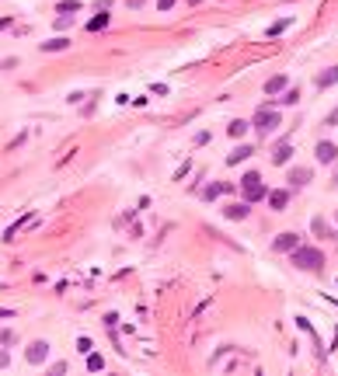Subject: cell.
<instances>
[{"label":"cell","mask_w":338,"mask_h":376,"mask_svg":"<svg viewBox=\"0 0 338 376\" xmlns=\"http://www.w3.org/2000/svg\"><path fill=\"white\" fill-rule=\"evenodd\" d=\"M289 254H293V265H296V269H304V272H317V269L324 265V254H321L317 247H304V244H296Z\"/></svg>","instance_id":"cell-1"},{"label":"cell","mask_w":338,"mask_h":376,"mask_svg":"<svg viewBox=\"0 0 338 376\" xmlns=\"http://www.w3.org/2000/svg\"><path fill=\"white\" fill-rule=\"evenodd\" d=\"M241 188H244V199H248V202L265 199V192H269V188L261 185V174H258V171H248V174L241 178Z\"/></svg>","instance_id":"cell-2"},{"label":"cell","mask_w":338,"mask_h":376,"mask_svg":"<svg viewBox=\"0 0 338 376\" xmlns=\"http://www.w3.org/2000/svg\"><path fill=\"white\" fill-rule=\"evenodd\" d=\"M276 126H279V111L276 108H258L254 111V129L261 133V136H269V133H276Z\"/></svg>","instance_id":"cell-3"},{"label":"cell","mask_w":338,"mask_h":376,"mask_svg":"<svg viewBox=\"0 0 338 376\" xmlns=\"http://www.w3.org/2000/svg\"><path fill=\"white\" fill-rule=\"evenodd\" d=\"M25 359H28L31 366H42V362L49 359V342H31L28 352H25Z\"/></svg>","instance_id":"cell-4"},{"label":"cell","mask_w":338,"mask_h":376,"mask_svg":"<svg viewBox=\"0 0 338 376\" xmlns=\"http://www.w3.org/2000/svg\"><path fill=\"white\" fill-rule=\"evenodd\" d=\"M314 154H317V161H321V164H335V157H338V146H335L331 139H321Z\"/></svg>","instance_id":"cell-5"},{"label":"cell","mask_w":338,"mask_h":376,"mask_svg":"<svg viewBox=\"0 0 338 376\" xmlns=\"http://www.w3.org/2000/svg\"><path fill=\"white\" fill-rule=\"evenodd\" d=\"M265 199H269V206H272L276 213H282V209L289 206V192H286V188H276V192H265Z\"/></svg>","instance_id":"cell-6"},{"label":"cell","mask_w":338,"mask_h":376,"mask_svg":"<svg viewBox=\"0 0 338 376\" xmlns=\"http://www.w3.org/2000/svg\"><path fill=\"white\" fill-rule=\"evenodd\" d=\"M248 213H251V202H230L227 209H223L227 219H248Z\"/></svg>","instance_id":"cell-7"},{"label":"cell","mask_w":338,"mask_h":376,"mask_svg":"<svg viewBox=\"0 0 338 376\" xmlns=\"http://www.w3.org/2000/svg\"><path fill=\"white\" fill-rule=\"evenodd\" d=\"M296 244H300V234L296 230H286V234L276 237V251H293Z\"/></svg>","instance_id":"cell-8"},{"label":"cell","mask_w":338,"mask_h":376,"mask_svg":"<svg viewBox=\"0 0 338 376\" xmlns=\"http://www.w3.org/2000/svg\"><path fill=\"white\" fill-rule=\"evenodd\" d=\"M310 178H314L310 167H293V171H289V185H293V188H304Z\"/></svg>","instance_id":"cell-9"},{"label":"cell","mask_w":338,"mask_h":376,"mask_svg":"<svg viewBox=\"0 0 338 376\" xmlns=\"http://www.w3.org/2000/svg\"><path fill=\"white\" fill-rule=\"evenodd\" d=\"M251 154H254V150H251L248 143H241V146H234V150H230V154H227V164L234 167V164H241V161H248Z\"/></svg>","instance_id":"cell-10"},{"label":"cell","mask_w":338,"mask_h":376,"mask_svg":"<svg viewBox=\"0 0 338 376\" xmlns=\"http://www.w3.org/2000/svg\"><path fill=\"white\" fill-rule=\"evenodd\" d=\"M338 84V66H331V70H324V73H317V87L324 91V87H335Z\"/></svg>","instance_id":"cell-11"},{"label":"cell","mask_w":338,"mask_h":376,"mask_svg":"<svg viewBox=\"0 0 338 376\" xmlns=\"http://www.w3.org/2000/svg\"><path fill=\"white\" fill-rule=\"evenodd\" d=\"M310 230H314L317 237H338V230H331V227H328V223H324L321 216H314V223H310Z\"/></svg>","instance_id":"cell-12"},{"label":"cell","mask_w":338,"mask_h":376,"mask_svg":"<svg viewBox=\"0 0 338 376\" xmlns=\"http://www.w3.org/2000/svg\"><path fill=\"white\" fill-rule=\"evenodd\" d=\"M63 49H70V39H49V42H42V53H63Z\"/></svg>","instance_id":"cell-13"},{"label":"cell","mask_w":338,"mask_h":376,"mask_svg":"<svg viewBox=\"0 0 338 376\" xmlns=\"http://www.w3.org/2000/svg\"><path fill=\"white\" fill-rule=\"evenodd\" d=\"M289 157H293V146H289V143H279L276 154H272V161H276V164H289Z\"/></svg>","instance_id":"cell-14"},{"label":"cell","mask_w":338,"mask_h":376,"mask_svg":"<svg viewBox=\"0 0 338 376\" xmlns=\"http://www.w3.org/2000/svg\"><path fill=\"white\" fill-rule=\"evenodd\" d=\"M248 129H251V122H244V119H234V122H230V126H227V133H230V136H234V139H241V136H244V133H248Z\"/></svg>","instance_id":"cell-15"},{"label":"cell","mask_w":338,"mask_h":376,"mask_svg":"<svg viewBox=\"0 0 338 376\" xmlns=\"http://www.w3.org/2000/svg\"><path fill=\"white\" fill-rule=\"evenodd\" d=\"M296 101H300V87H282L279 105H296Z\"/></svg>","instance_id":"cell-16"},{"label":"cell","mask_w":338,"mask_h":376,"mask_svg":"<svg viewBox=\"0 0 338 376\" xmlns=\"http://www.w3.org/2000/svg\"><path fill=\"white\" fill-rule=\"evenodd\" d=\"M282 87H286V77H282V73H279V77H272V81L265 84V94H279Z\"/></svg>","instance_id":"cell-17"},{"label":"cell","mask_w":338,"mask_h":376,"mask_svg":"<svg viewBox=\"0 0 338 376\" xmlns=\"http://www.w3.org/2000/svg\"><path fill=\"white\" fill-rule=\"evenodd\" d=\"M105 25H108V11L101 7V11H98V18H91V21H87V28H91V31H98V28H105Z\"/></svg>","instance_id":"cell-18"},{"label":"cell","mask_w":338,"mask_h":376,"mask_svg":"<svg viewBox=\"0 0 338 376\" xmlns=\"http://www.w3.org/2000/svg\"><path fill=\"white\" fill-rule=\"evenodd\" d=\"M87 369H91V373L105 369V359H101V355H94V352H87Z\"/></svg>","instance_id":"cell-19"},{"label":"cell","mask_w":338,"mask_h":376,"mask_svg":"<svg viewBox=\"0 0 338 376\" xmlns=\"http://www.w3.org/2000/svg\"><path fill=\"white\" fill-rule=\"evenodd\" d=\"M59 11H63V14H77V11H81V0H63Z\"/></svg>","instance_id":"cell-20"},{"label":"cell","mask_w":338,"mask_h":376,"mask_svg":"<svg viewBox=\"0 0 338 376\" xmlns=\"http://www.w3.org/2000/svg\"><path fill=\"white\" fill-rule=\"evenodd\" d=\"M73 25V14H63V18H56V28H70Z\"/></svg>","instance_id":"cell-21"},{"label":"cell","mask_w":338,"mask_h":376,"mask_svg":"<svg viewBox=\"0 0 338 376\" xmlns=\"http://www.w3.org/2000/svg\"><path fill=\"white\" fill-rule=\"evenodd\" d=\"M77 352H84V355L91 352V338H81V342H77Z\"/></svg>","instance_id":"cell-22"},{"label":"cell","mask_w":338,"mask_h":376,"mask_svg":"<svg viewBox=\"0 0 338 376\" xmlns=\"http://www.w3.org/2000/svg\"><path fill=\"white\" fill-rule=\"evenodd\" d=\"M282 28H289V18H286V21H279V25H272V28H269V35H279Z\"/></svg>","instance_id":"cell-23"},{"label":"cell","mask_w":338,"mask_h":376,"mask_svg":"<svg viewBox=\"0 0 338 376\" xmlns=\"http://www.w3.org/2000/svg\"><path fill=\"white\" fill-rule=\"evenodd\" d=\"M157 7H161V11H171V7H174V0H157Z\"/></svg>","instance_id":"cell-24"},{"label":"cell","mask_w":338,"mask_h":376,"mask_svg":"<svg viewBox=\"0 0 338 376\" xmlns=\"http://www.w3.org/2000/svg\"><path fill=\"white\" fill-rule=\"evenodd\" d=\"M324 122H328V126H338V108H335V111H331V115H328V119H324Z\"/></svg>","instance_id":"cell-25"},{"label":"cell","mask_w":338,"mask_h":376,"mask_svg":"<svg viewBox=\"0 0 338 376\" xmlns=\"http://www.w3.org/2000/svg\"><path fill=\"white\" fill-rule=\"evenodd\" d=\"M7 362H11V355H7V352H0V369H4Z\"/></svg>","instance_id":"cell-26"},{"label":"cell","mask_w":338,"mask_h":376,"mask_svg":"<svg viewBox=\"0 0 338 376\" xmlns=\"http://www.w3.org/2000/svg\"><path fill=\"white\" fill-rule=\"evenodd\" d=\"M331 185H335V188H338V174H335V178H331Z\"/></svg>","instance_id":"cell-27"},{"label":"cell","mask_w":338,"mask_h":376,"mask_svg":"<svg viewBox=\"0 0 338 376\" xmlns=\"http://www.w3.org/2000/svg\"><path fill=\"white\" fill-rule=\"evenodd\" d=\"M189 4H202V0H189Z\"/></svg>","instance_id":"cell-28"},{"label":"cell","mask_w":338,"mask_h":376,"mask_svg":"<svg viewBox=\"0 0 338 376\" xmlns=\"http://www.w3.org/2000/svg\"><path fill=\"white\" fill-rule=\"evenodd\" d=\"M335 219H338V213H335Z\"/></svg>","instance_id":"cell-29"}]
</instances>
